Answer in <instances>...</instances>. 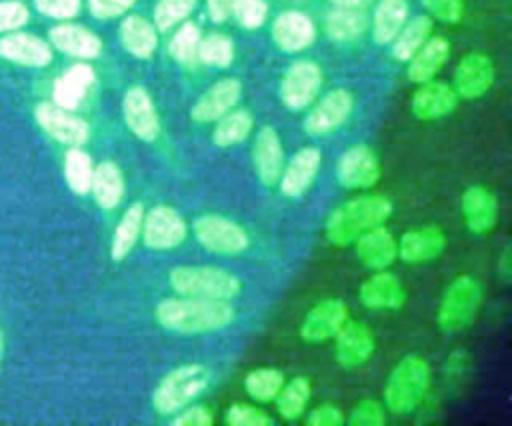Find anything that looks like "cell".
<instances>
[{
    "label": "cell",
    "mask_w": 512,
    "mask_h": 426,
    "mask_svg": "<svg viewBox=\"0 0 512 426\" xmlns=\"http://www.w3.org/2000/svg\"><path fill=\"white\" fill-rule=\"evenodd\" d=\"M284 384V374L278 368L262 366L256 370H250L244 378V390L246 394L256 402H274L276 394L280 392Z\"/></svg>",
    "instance_id": "cell-39"
},
{
    "label": "cell",
    "mask_w": 512,
    "mask_h": 426,
    "mask_svg": "<svg viewBox=\"0 0 512 426\" xmlns=\"http://www.w3.org/2000/svg\"><path fill=\"white\" fill-rule=\"evenodd\" d=\"M306 424L308 426H344L346 416L336 404L326 402L310 410V414L306 416Z\"/></svg>",
    "instance_id": "cell-49"
},
{
    "label": "cell",
    "mask_w": 512,
    "mask_h": 426,
    "mask_svg": "<svg viewBox=\"0 0 512 426\" xmlns=\"http://www.w3.org/2000/svg\"><path fill=\"white\" fill-rule=\"evenodd\" d=\"M392 214V202L380 194L346 200L326 220V238L334 246H350L366 230L384 224Z\"/></svg>",
    "instance_id": "cell-2"
},
{
    "label": "cell",
    "mask_w": 512,
    "mask_h": 426,
    "mask_svg": "<svg viewBox=\"0 0 512 426\" xmlns=\"http://www.w3.org/2000/svg\"><path fill=\"white\" fill-rule=\"evenodd\" d=\"M468 368H470V356L462 350L452 352L446 358V368H444L446 370V382L462 380L468 374Z\"/></svg>",
    "instance_id": "cell-52"
},
{
    "label": "cell",
    "mask_w": 512,
    "mask_h": 426,
    "mask_svg": "<svg viewBox=\"0 0 512 426\" xmlns=\"http://www.w3.org/2000/svg\"><path fill=\"white\" fill-rule=\"evenodd\" d=\"M242 96V82L238 78H222L214 82L192 106L190 118L194 122L206 124V122H216L222 118L226 112H230Z\"/></svg>",
    "instance_id": "cell-19"
},
{
    "label": "cell",
    "mask_w": 512,
    "mask_h": 426,
    "mask_svg": "<svg viewBox=\"0 0 512 426\" xmlns=\"http://www.w3.org/2000/svg\"><path fill=\"white\" fill-rule=\"evenodd\" d=\"M212 372L200 362L170 370L152 392V408L160 416H172L192 404L210 384Z\"/></svg>",
    "instance_id": "cell-4"
},
{
    "label": "cell",
    "mask_w": 512,
    "mask_h": 426,
    "mask_svg": "<svg viewBox=\"0 0 512 426\" xmlns=\"http://www.w3.org/2000/svg\"><path fill=\"white\" fill-rule=\"evenodd\" d=\"M450 56V44L442 36H430L408 60V78L416 84L432 80Z\"/></svg>",
    "instance_id": "cell-28"
},
{
    "label": "cell",
    "mask_w": 512,
    "mask_h": 426,
    "mask_svg": "<svg viewBox=\"0 0 512 426\" xmlns=\"http://www.w3.org/2000/svg\"><path fill=\"white\" fill-rule=\"evenodd\" d=\"M28 22V8L20 0L0 2V32H12Z\"/></svg>",
    "instance_id": "cell-46"
},
{
    "label": "cell",
    "mask_w": 512,
    "mask_h": 426,
    "mask_svg": "<svg viewBox=\"0 0 512 426\" xmlns=\"http://www.w3.org/2000/svg\"><path fill=\"white\" fill-rule=\"evenodd\" d=\"M322 68L312 60L290 64L280 82V100L288 110H304L314 102L322 88Z\"/></svg>",
    "instance_id": "cell-9"
},
{
    "label": "cell",
    "mask_w": 512,
    "mask_h": 426,
    "mask_svg": "<svg viewBox=\"0 0 512 426\" xmlns=\"http://www.w3.org/2000/svg\"><path fill=\"white\" fill-rule=\"evenodd\" d=\"M354 98L346 88H334L324 94L304 118V132L310 136H326L338 130L352 114Z\"/></svg>",
    "instance_id": "cell-12"
},
{
    "label": "cell",
    "mask_w": 512,
    "mask_h": 426,
    "mask_svg": "<svg viewBox=\"0 0 512 426\" xmlns=\"http://www.w3.org/2000/svg\"><path fill=\"white\" fill-rule=\"evenodd\" d=\"M496 80V68L490 56L482 52L466 54L454 70V92L458 98L476 100L484 96Z\"/></svg>",
    "instance_id": "cell-15"
},
{
    "label": "cell",
    "mask_w": 512,
    "mask_h": 426,
    "mask_svg": "<svg viewBox=\"0 0 512 426\" xmlns=\"http://www.w3.org/2000/svg\"><path fill=\"white\" fill-rule=\"evenodd\" d=\"M234 16L240 26L256 30L268 18V4L264 0H240L234 10Z\"/></svg>",
    "instance_id": "cell-45"
},
{
    "label": "cell",
    "mask_w": 512,
    "mask_h": 426,
    "mask_svg": "<svg viewBox=\"0 0 512 426\" xmlns=\"http://www.w3.org/2000/svg\"><path fill=\"white\" fill-rule=\"evenodd\" d=\"M48 38L56 50L74 58L92 60L102 52V40L80 24H58L50 28Z\"/></svg>",
    "instance_id": "cell-27"
},
{
    "label": "cell",
    "mask_w": 512,
    "mask_h": 426,
    "mask_svg": "<svg viewBox=\"0 0 512 426\" xmlns=\"http://www.w3.org/2000/svg\"><path fill=\"white\" fill-rule=\"evenodd\" d=\"M432 34V18L426 14L414 16L412 20L404 22L392 44V56L398 62H408L412 54L430 38Z\"/></svg>",
    "instance_id": "cell-34"
},
{
    "label": "cell",
    "mask_w": 512,
    "mask_h": 426,
    "mask_svg": "<svg viewBox=\"0 0 512 426\" xmlns=\"http://www.w3.org/2000/svg\"><path fill=\"white\" fill-rule=\"evenodd\" d=\"M456 106H458V94L454 92V88L448 86L446 82H436V80L422 82L410 100L412 114L424 122L444 118L452 114Z\"/></svg>",
    "instance_id": "cell-24"
},
{
    "label": "cell",
    "mask_w": 512,
    "mask_h": 426,
    "mask_svg": "<svg viewBox=\"0 0 512 426\" xmlns=\"http://www.w3.org/2000/svg\"><path fill=\"white\" fill-rule=\"evenodd\" d=\"M174 426H212L214 416L206 406H186L172 418Z\"/></svg>",
    "instance_id": "cell-51"
},
{
    "label": "cell",
    "mask_w": 512,
    "mask_h": 426,
    "mask_svg": "<svg viewBox=\"0 0 512 426\" xmlns=\"http://www.w3.org/2000/svg\"><path fill=\"white\" fill-rule=\"evenodd\" d=\"M422 6L432 18H438L446 24L460 22L464 14V0H422Z\"/></svg>",
    "instance_id": "cell-47"
},
{
    "label": "cell",
    "mask_w": 512,
    "mask_h": 426,
    "mask_svg": "<svg viewBox=\"0 0 512 426\" xmlns=\"http://www.w3.org/2000/svg\"><path fill=\"white\" fill-rule=\"evenodd\" d=\"M122 116H124V124L136 138H140L144 142H152L158 138L160 118H158L156 106H154L150 94L146 92V88L130 86L124 92Z\"/></svg>",
    "instance_id": "cell-16"
},
{
    "label": "cell",
    "mask_w": 512,
    "mask_h": 426,
    "mask_svg": "<svg viewBox=\"0 0 512 426\" xmlns=\"http://www.w3.org/2000/svg\"><path fill=\"white\" fill-rule=\"evenodd\" d=\"M446 248V234L436 224L406 230L398 240V258L406 264L436 260Z\"/></svg>",
    "instance_id": "cell-21"
},
{
    "label": "cell",
    "mask_w": 512,
    "mask_h": 426,
    "mask_svg": "<svg viewBox=\"0 0 512 426\" xmlns=\"http://www.w3.org/2000/svg\"><path fill=\"white\" fill-rule=\"evenodd\" d=\"M192 230L200 246L218 256L242 254L250 242L246 230L238 222L220 214L198 216Z\"/></svg>",
    "instance_id": "cell-7"
},
{
    "label": "cell",
    "mask_w": 512,
    "mask_h": 426,
    "mask_svg": "<svg viewBox=\"0 0 512 426\" xmlns=\"http://www.w3.org/2000/svg\"><path fill=\"white\" fill-rule=\"evenodd\" d=\"M386 420V406L374 398L358 400L346 418L350 426H384Z\"/></svg>",
    "instance_id": "cell-44"
},
{
    "label": "cell",
    "mask_w": 512,
    "mask_h": 426,
    "mask_svg": "<svg viewBox=\"0 0 512 426\" xmlns=\"http://www.w3.org/2000/svg\"><path fill=\"white\" fill-rule=\"evenodd\" d=\"M198 60L214 68H228L234 60V42L226 34L212 32L200 38Z\"/></svg>",
    "instance_id": "cell-40"
},
{
    "label": "cell",
    "mask_w": 512,
    "mask_h": 426,
    "mask_svg": "<svg viewBox=\"0 0 512 426\" xmlns=\"http://www.w3.org/2000/svg\"><path fill=\"white\" fill-rule=\"evenodd\" d=\"M0 358H2V330H0Z\"/></svg>",
    "instance_id": "cell-56"
},
{
    "label": "cell",
    "mask_w": 512,
    "mask_h": 426,
    "mask_svg": "<svg viewBox=\"0 0 512 426\" xmlns=\"http://www.w3.org/2000/svg\"><path fill=\"white\" fill-rule=\"evenodd\" d=\"M334 340V358L346 370L364 366L376 350V338L372 328L358 320H346L336 332Z\"/></svg>",
    "instance_id": "cell-11"
},
{
    "label": "cell",
    "mask_w": 512,
    "mask_h": 426,
    "mask_svg": "<svg viewBox=\"0 0 512 426\" xmlns=\"http://www.w3.org/2000/svg\"><path fill=\"white\" fill-rule=\"evenodd\" d=\"M198 0H158L154 6V26L160 32H168L182 20H186L196 8Z\"/></svg>",
    "instance_id": "cell-42"
},
{
    "label": "cell",
    "mask_w": 512,
    "mask_h": 426,
    "mask_svg": "<svg viewBox=\"0 0 512 426\" xmlns=\"http://www.w3.org/2000/svg\"><path fill=\"white\" fill-rule=\"evenodd\" d=\"M90 192L102 210L116 208L124 198V176L116 162L102 160L94 166Z\"/></svg>",
    "instance_id": "cell-30"
},
{
    "label": "cell",
    "mask_w": 512,
    "mask_h": 426,
    "mask_svg": "<svg viewBox=\"0 0 512 426\" xmlns=\"http://www.w3.org/2000/svg\"><path fill=\"white\" fill-rule=\"evenodd\" d=\"M382 176L378 154L366 144H354L342 152L336 164V180L342 188L364 190L376 186Z\"/></svg>",
    "instance_id": "cell-10"
},
{
    "label": "cell",
    "mask_w": 512,
    "mask_h": 426,
    "mask_svg": "<svg viewBox=\"0 0 512 426\" xmlns=\"http://www.w3.org/2000/svg\"><path fill=\"white\" fill-rule=\"evenodd\" d=\"M484 300L482 284L468 274L456 276L444 290L436 314L438 328L446 334L466 330L478 316Z\"/></svg>",
    "instance_id": "cell-6"
},
{
    "label": "cell",
    "mask_w": 512,
    "mask_h": 426,
    "mask_svg": "<svg viewBox=\"0 0 512 426\" xmlns=\"http://www.w3.org/2000/svg\"><path fill=\"white\" fill-rule=\"evenodd\" d=\"M200 28L194 22H184L176 34L170 38L168 52L170 56L184 66H190L198 60V44H200Z\"/></svg>",
    "instance_id": "cell-41"
},
{
    "label": "cell",
    "mask_w": 512,
    "mask_h": 426,
    "mask_svg": "<svg viewBox=\"0 0 512 426\" xmlns=\"http://www.w3.org/2000/svg\"><path fill=\"white\" fill-rule=\"evenodd\" d=\"M408 18L406 0H380L372 16V38L376 44H390Z\"/></svg>",
    "instance_id": "cell-33"
},
{
    "label": "cell",
    "mask_w": 512,
    "mask_h": 426,
    "mask_svg": "<svg viewBox=\"0 0 512 426\" xmlns=\"http://www.w3.org/2000/svg\"><path fill=\"white\" fill-rule=\"evenodd\" d=\"M460 208L466 228L476 236L492 232L498 224V198L482 184H472L464 190Z\"/></svg>",
    "instance_id": "cell-18"
},
{
    "label": "cell",
    "mask_w": 512,
    "mask_h": 426,
    "mask_svg": "<svg viewBox=\"0 0 512 426\" xmlns=\"http://www.w3.org/2000/svg\"><path fill=\"white\" fill-rule=\"evenodd\" d=\"M34 118L38 126L60 144L82 146L90 138L88 124L54 102H40L34 110Z\"/></svg>",
    "instance_id": "cell-13"
},
{
    "label": "cell",
    "mask_w": 512,
    "mask_h": 426,
    "mask_svg": "<svg viewBox=\"0 0 512 426\" xmlns=\"http://www.w3.org/2000/svg\"><path fill=\"white\" fill-rule=\"evenodd\" d=\"M496 272H498V276H500V280H502L504 284L510 282V278H512V254H510V246H506V248L502 250V254L498 256V260H496Z\"/></svg>",
    "instance_id": "cell-54"
},
{
    "label": "cell",
    "mask_w": 512,
    "mask_h": 426,
    "mask_svg": "<svg viewBox=\"0 0 512 426\" xmlns=\"http://www.w3.org/2000/svg\"><path fill=\"white\" fill-rule=\"evenodd\" d=\"M284 164H286L284 148L278 132L272 126H262L256 132V138L252 144V168L256 178L266 188H272L278 184Z\"/></svg>",
    "instance_id": "cell-17"
},
{
    "label": "cell",
    "mask_w": 512,
    "mask_h": 426,
    "mask_svg": "<svg viewBox=\"0 0 512 426\" xmlns=\"http://www.w3.org/2000/svg\"><path fill=\"white\" fill-rule=\"evenodd\" d=\"M348 320V306L340 298H324L314 304L302 324H300V338L308 344L326 342L336 336L342 324Z\"/></svg>",
    "instance_id": "cell-14"
},
{
    "label": "cell",
    "mask_w": 512,
    "mask_h": 426,
    "mask_svg": "<svg viewBox=\"0 0 512 426\" xmlns=\"http://www.w3.org/2000/svg\"><path fill=\"white\" fill-rule=\"evenodd\" d=\"M354 244L358 260L370 270H386L398 258V240L384 224L366 230Z\"/></svg>",
    "instance_id": "cell-26"
},
{
    "label": "cell",
    "mask_w": 512,
    "mask_h": 426,
    "mask_svg": "<svg viewBox=\"0 0 512 426\" xmlns=\"http://www.w3.org/2000/svg\"><path fill=\"white\" fill-rule=\"evenodd\" d=\"M432 370L426 358L418 354L404 356L388 374L384 386V406L392 414H410L428 398Z\"/></svg>",
    "instance_id": "cell-3"
},
{
    "label": "cell",
    "mask_w": 512,
    "mask_h": 426,
    "mask_svg": "<svg viewBox=\"0 0 512 426\" xmlns=\"http://www.w3.org/2000/svg\"><path fill=\"white\" fill-rule=\"evenodd\" d=\"M334 8H360L364 10L372 0H330Z\"/></svg>",
    "instance_id": "cell-55"
},
{
    "label": "cell",
    "mask_w": 512,
    "mask_h": 426,
    "mask_svg": "<svg viewBox=\"0 0 512 426\" xmlns=\"http://www.w3.org/2000/svg\"><path fill=\"white\" fill-rule=\"evenodd\" d=\"M140 236L146 248L166 252L180 246L186 240L188 224L176 208L168 204H158L144 212Z\"/></svg>",
    "instance_id": "cell-8"
},
{
    "label": "cell",
    "mask_w": 512,
    "mask_h": 426,
    "mask_svg": "<svg viewBox=\"0 0 512 426\" xmlns=\"http://www.w3.org/2000/svg\"><path fill=\"white\" fill-rule=\"evenodd\" d=\"M94 70L92 66L80 62L70 66L56 82L52 88V102L58 104L60 108L74 110L78 104L84 100L88 88L94 84Z\"/></svg>",
    "instance_id": "cell-29"
},
{
    "label": "cell",
    "mask_w": 512,
    "mask_h": 426,
    "mask_svg": "<svg viewBox=\"0 0 512 426\" xmlns=\"http://www.w3.org/2000/svg\"><path fill=\"white\" fill-rule=\"evenodd\" d=\"M358 298L368 310H398L406 304V288L396 274L374 270V274L360 284Z\"/></svg>",
    "instance_id": "cell-22"
},
{
    "label": "cell",
    "mask_w": 512,
    "mask_h": 426,
    "mask_svg": "<svg viewBox=\"0 0 512 426\" xmlns=\"http://www.w3.org/2000/svg\"><path fill=\"white\" fill-rule=\"evenodd\" d=\"M0 58L28 68H44L52 62V46L28 32H12L0 38Z\"/></svg>",
    "instance_id": "cell-25"
},
{
    "label": "cell",
    "mask_w": 512,
    "mask_h": 426,
    "mask_svg": "<svg viewBox=\"0 0 512 426\" xmlns=\"http://www.w3.org/2000/svg\"><path fill=\"white\" fill-rule=\"evenodd\" d=\"M168 280L178 296L188 298L232 300L242 292L240 278L216 266H176Z\"/></svg>",
    "instance_id": "cell-5"
},
{
    "label": "cell",
    "mask_w": 512,
    "mask_h": 426,
    "mask_svg": "<svg viewBox=\"0 0 512 426\" xmlns=\"http://www.w3.org/2000/svg\"><path fill=\"white\" fill-rule=\"evenodd\" d=\"M224 422L228 426H272L274 420L272 416L252 404H244V402H234L224 416Z\"/></svg>",
    "instance_id": "cell-43"
},
{
    "label": "cell",
    "mask_w": 512,
    "mask_h": 426,
    "mask_svg": "<svg viewBox=\"0 0 512 426\" xmlns=\"http://www.w3.org/2000/svg\"><path fill=\"white\" fill-rule=\"evenodd\" d=\"M94 164L88 152H84L80 146H70V150L64 156V178L68 188L74 194H88L90 182H92Z\"/></svg>",
    "instance_id": "cell-38"
},
{
    "label": "cell",
    "mask_w": 512,
    "mask_h": 426,
    "mask_svg": "<svg viewBox=\"0 0 512 426\" xmlns=\"http://www.w3.org/2000/svg\"><path fill=\"white\" fill-rule=\"evenodd\" d=\"M240 0H206V8H208V16L212 22H224L228 20Z\"/></svg>",
    "instance_id": "cell-53"
},
{
    "label": "cell",
    "mask_w": 512,
    "mask_h": 426,
    "mask_svg": "<svg viewBox=\"0 0 512 426\" xmlns=\"http://www.w3.org/2000/svg\"><path fill=\"white\" fill-rule=\"evenodd\" d=\"M120 42L128 54L146 60L158 46V30L152 22L138 14H130L120 24Z\"/></svg>",
    "instance_id": "cell-31"
},
{
    "label": "cell",
    "mask_w": 512,
    "mask_h": 426,
    "mask_svg": "<svg viewBox=\"0 0 512 426\" xmlns=\"http://www.w3.org/2000/svg\"><path fill=\"white\" fill-rule=\"evenodd\" d=\"M136 0H88V10L98 20H110L126 14Z\"/></svg>",
    "instance_id": "cell-50"
},
{
    "label": "cell",
    "mask_w": 512,
    "mask_h": 426,
    "mask_svg": "<svg viewBox=\"0 0 512 426\" xmlns=\"http://www.w3.org/2000/svg\"><path fill=\"white\" fill-rule=\"evenodd\" d=\"M252 128H254V118L248 110H230L216 120L212 142L220 148L236 146L250 136Z\"/></svg>",
    "instance_id": "cell-37"
},
{
    "label": "cell",
    "mask_w": 512,
    "mask_h": 426,
    "mask_svg": "<svg viewBox=\"0 0 512 426\" xmlns=\"http://www.w3.org/2000/svg\"><path fill=\"white\" fill-rule=\"evenodd\" d=\"M38 12L56 20L74 18L80 12V0H34Z\"/></svg>",
    "instance_id": "cell-48"
},
{
    "label": "cell",
    "mask_w": 512,
    "mask_h": 426,
    "mask_svg": "<svg viewBox=\"0 0 512 426\" xmlns=\"http://www.w3.org/2000/svg\"><path fill=\"white\" fill-rule=\"evenodd\" d=\"M322 166V154L314 146L300 148L292 154V158L284 164L278 186L284 196L300 198L316 180L318 170Z\"/></svg>",
    "instance_id": "cell-20"
},
{
    "label": "cell",
    "mask_w": 512,
    "mask_h": 426,
    "mask_svg": "<svg viewBox=\"0 0 512 426\" xmlns=\"http://www.w3.org/2000/svg\"><path fill=\"white\" fill-rule=\"evenodd\" d=\"M368 26L366 12L360 8H334L324 22V30L334 42H350L364 34Z\"/></svg>",
    "instance_id": "cell-36"
},
{
    "label": "cell",
    "mask_w": 512,
    "mask_h": 426,
    "mask_svg": "<svg viewBox=\"0 0 512 426\" xmlns=\"http://www.w3.org/2000/svg\"><path fill=\"white\" fill-rule=\"evenodd\" d=\"M154 318L166 332L200 336L228 328L236 318V310L230 300L182 296L158 302Z\"/></svg>",
    "instance_id": "cell-1"
},
{
    "label": "cell",
    "mask_w": 512,
    "mask_h": 426,
    "mask_svg": "<svg viewBox=\"0 0 512 426\" xmlns=\"http://www.w3.org/2000/svg\"><path fill=\"white\" fill-rule=\"evenodd\" d=\"M142 220H144L142 202H132L124 210L120 222L116 224V230L110 242V258L114 262H122L132 252L142 232Z\"/></svg>",
    "instance_id": "cell-32"
},
{
    "label": "cell",
    "mask_w": 512,
    "mask_h": 426,
    "mask_svg": "<svg viewBox=\"0 0 512 426\" xmlns=\"http://www.w3.org/2000/svg\"><path fill=\"white\" fill-rule=\"evenodd\" d=\"M316 38L314 22L298 10H286L278 14L272 22V40L274 44L286 52L296 54L306 50Z\"/></svg>",
    "instance_id": "cell-23"
},
{
    "label": "cell",
    "mask_w": 512,
    "mask_h": 426,
    "mask_svg": "<svg viewBox=\"0 0 512 426\" xmlns=\"http://www.w3.org/2000/svg\"><path fill=\"white\" fill-rule=\"evenodd\" d=\"M310 394H312V384L306 376H294L288 382L284 380L280 392L274 398L280 418L298 420L310 402Z\"/></svg>",
    "instance_id": "cell-35"
}]
</instances>
